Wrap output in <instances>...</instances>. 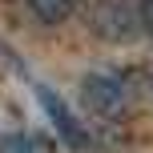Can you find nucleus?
Instances as JSON below:
<instances>
[{
  "instance_id": "2",
  "label": "nucleus",
  "mask_w": 153,
  "mask_h": 153,
  "mask_svg": "<svg viewBox=\"0 0 153 153\" xmlns=\"http://www.w3.org/2000/svg\"><path fill=\"white\" fill-rule=\"evenodd\" d=\"M81 97H85V105L97 117L121 121V117L129 113V105H133V85H129V76H121V73H93L89 81L81 85Z\"/></svg>"
},
{
  "instance_id": "4",
  "label": "nucleus",
  "mask_w": 153,
  "mask_h": 153,
  "mask_svg": "<svg viewBox=\"0 0 153 153\" xmlns=\"http://www.w3.org/2000/svg\"><path fill=\"white\" fill-rule=\"evenodd\" d=\"M0 153H56V145L40 133H12L0 141Z\"/></svg>"
},
{
  "instance_id": "3",
  "label": "nucleus",
  "mask_w": 153,
  "mask_h": 153,
  "mask_svg": "<svg viewBox=\"0 0 153 153\" xmlns=\"http://www.w3.org/2000/svg\"><path fill=\"white\" fill-rule=\"evenodd\" d=\"M36 97H40V105H45V113H48V121L56 125V137L65 141L69 149H93V137H89V129H85L81 121L69 113V105H65L61 97H56L48 85H36Z\"/></svg>"
},
{
  "instance_id": "1",
  "label": "nucleus",
  "mask_w": 153,
  "mask_h": 153,
  "mask_svg": "<svg viewBox=\"0 0 153 153\" xmlns=\"http://www.w3.org/2000/svg\"><path fill=\"white\" fill-rule=\"evenodd\" d=\"M89 28L97 32L101 40H133L141 28H145V16L133 0H89Z\"/></svg>"
},
{
  "instance_id": "5",
  "label": "nucleus",
  "mask_w": 153,
  "mask_h": 153,
  "mask_svg": "<svg viewBox=\"0 0 153 153\" xmlns=\"http://www.w3.org/2000/svg\"><path fill=\"white\" fill-rule=\"evenodd\" d=\"M24 4L32 8V16H36V20L56 24V20H65V16L76 8V0H24Z\"/></svg>"
}]
</instances>
